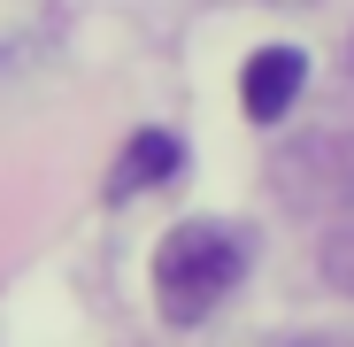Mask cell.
Returning <instances> with one entry per match:
<instances>
[{
    "label": "cell",
    "mask_w": 354,
    "mask_h": 347,
    "mask_svg": "<svg viewBox=\"0 0 354 347\" xmlns=\"http://www.w3.org/2000/svg\"><path fill=\"white\" fill-rule=\"evenodd\" d=\"M239 270H247L239 231L216 224V216H185V224H169L162 247H154V301H162L169 324H201L231 285H239Z\"/></svg>",
    "instance_id": "1"
},
{
    "label": "cell",
    "mask_w": 354,
    "mask_h": 347,
    "mask_svg": "<svg viewBox=\"0 0 354 347\" xmlns=\"http://www.w3.org/2000/svg\"><path fill=\"white\" fill-rule=\"evenodd\" d=\"M301 85H308V54L301 46H262L239 70V108L254 116V124H277V116L301 100Z\"/></svg>",
    "instance_id": "2"
},
{
    "label": "cell",
    "mask_w": 354,
    "mask_h": 347,
    "mask_svg": "<svg viewBox=\"0 0 354 347\" xmlns=\"http://www.w3.org/2000/svg\"><path fill=\"white\" fill-rule=\"evenodd\" d=\"M177 170H185L177 132H131V147L115 154V170H108V201H131L139 186H162V178H177Z\"/></svg>",
    "instance_id": "3"
},
{
    "label": "cell",
    "mask_w": 354,
    "mask_h": 347,
    "mask_svg": "<svg viewBox=\"0 0 354 347\" xmlns=\"http://www.w3.org/2000/svg\"><path fill=\"white\" fill-rule=\"evenodd\" d=\"M324 278L339 285V294H354V224L324 240Z\"/></svg>",
    "instance_id": "4"
}]
</instances>
